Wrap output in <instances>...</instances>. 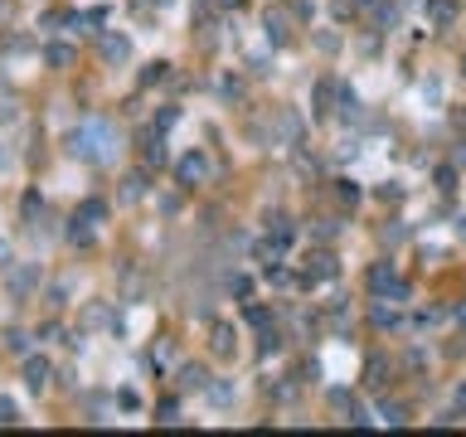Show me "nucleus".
<instances>
[{
    "label": "nucleus",
    "mask_w": 466,
    "mask_h": 437,
    "mask_svg": "<svg viewBox=\"0 0 466 437\" xmlns=\"http://www.w3.org/2000/svg\"><path fill=\"white\" fill-rule=\"evenodd\" d=\"M44 379H49V364H44V360H34V364L24 369V384H29V389H44Z\"/></svg>",
    "instance_id": "1"
},
{
    "label": "nucleus",
    "mask_w": 466,
    "mask_h": 437,
    "mask_svg": "<svg viewBox=\"0 0 466 437\" xmlns=\"http://www.w3.org/2000/svg\"><path fill=\"white\" fill-rule=\"evenodd\" d=\"M102 54H107V59H126V39H122V34H107V39H102Z\"/></svg>",
    "instance_id": "2"
},
{
    "label": "nucleus",
    "mask_w": 466,
    "mask_h": 437,
    "mask_svg": "<svg viewBox=\"0 0 466 437\" xmlns=\"http://www.w3.org/2000/svg\"><path fill=\"white\" fill-rule=\"evenodd\" d=\"M199 175H204V161H199V156H185V161H180V180H199Z\"/></svg>",
    "instance_id": "3"
},
{
    "label": "nucleus",
    "mask_w": 466,
    "mask_h": 437,
    "mask_svg": "<svg viewBox=\"0 0 466 437\" xmlns=\"http://www.w3.org/2000/svg\"><path fill=\"white\" fill-rule=\"evenodd\" d=\"M68 59H73V54H68V49H64V44H54V49H49V64H59V68H64V64H68Z\"/></svg>",
    "instance_id": "4"
},
{
    "label": "nucleus",
    "mask_w": 466,
    "mask_h": 437,
    "mask_svg": "<svg viewBox=\"0 0 466 437\" xmlns=\"http://www.w3.org/2000/svg\"><path fill=\"white\" fill-rule=\"evenodd\" d=\"M10 418H15V408H10V403H0V423H10Z\"/></svg>",
    "instance_id": "5"
}]
</instances>
